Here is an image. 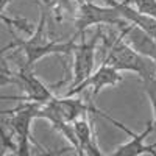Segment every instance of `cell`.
Listing matches in <instances>:
<instances>
[{
  "label": "cell",
  "mask_w": 156,
  "mask_h": 156,
  "mask_svg": "<svg viewBox=\"0 0 156 156\" xmlns=\"http://www.w3.org/2000/svg\"><path fill=\"white\" fill-rule=\"evenodd\" d=\"M73 131L78 140V154H90V156H101L103 153L98 150L95 144V136L92 133V126H90L89 120L86 119V114L78 117V119L72 123Z\"/></svg>",
  "instance_id": "obj_11"
},
{
  "label": "cell",
  "mask_w": 156,
  "mask_h": 156,
  "mask_svg": "<svg viewBox=\"0 0 156 156\" xmlns=\"http://www.w3.org/2000/svg\"><path fill=\"white\" fill-rule=\"evenodd\" d=\"M128 22L120 16L119 9L115 6H98L90 2H83L78 8V14L75 19V28L76 33L73 34L75 37L78 34H84V31L92 27V25H115V27H123Z\"/></svg>",
  "instance_id": "obj_4"
},
{
  "label": "cell",
  "mask_w": 156,
  "mask_h": 156,
  "mask_svg": "<svg viewBox=\"0 0 156 156\" xmlns=\"http://www.w3.org/2000/svg\"><path fill=\"white\" fill-rule=\"evenodd\" d=\"M16 76L19 80V84L25 90V95L23 97H11V98L22 100V101H34V103H41V105H44V103L50 101L51 98L55 97L53 92L50 90V87L45 86L39 78L34 76L31 69L19 67Z\"/></svg>",
  "instance_id": "obj_8"
},
{
  "label": "cell",
  "mask_w": 156,
  "mask_h": 156,
  "mask_svg": "<svg viewBox=\"0 0 156 156\" xmlns=\"http://www.w3.org/2000/svg\"><path fill=\"white\" fill-rule=\"evenodd\" d=\"M45 23H47V11H44V8L41 6V20L37 23L36 31L31 34V37L28 41H14L12 44L3 47L5 50H9L12 47H20L25 53V61L23 64H20L19 67H27V69H33V64L41 59L44 56L53 55V53H62V55H69L73 53L75 48V36L70 37L69 42H56L53 39H50L45 36Z\"/></svg>",
  "instance_id": "obj_2"
},
{
  "label": "cell",
  "mask_w": 156,
  "mask_h": 156,
  "mask_svg": "<svg viewBox=\"0 0 156 156\" xmlns=\"http://www.w3.org/2000/svg\"><path fill=\"white\" fill-rule=\"evenodd\" d=\"M108 5L109 6H115L117 9H119L120 16L126 22L137 25L139 28H142L145 33H148L153 39H156V17L144 14V12L137 11L136 8H131L129 6V0H120V2L111 0Z\"/></svg>",
  "instance_id": "obj_10"
},
{
  "label": "cell",
  "mask_w": 156,
  "mask_h": 156,
  "mask_svg": "<svg viewBox=\"0 0 156 156\" xmlns=\"http://www.w3.org/2000/svg\"><path fill=\"white\" fill-rule=\"evenodd\" d=\"M101 41L105 42V53H103V64L114 67L115 70H129L136 72L140 78L156 76V61L139 55L125 41L122 34H103Z\"/></svg>",
  "instance_id": "obj_1"
},
{
  "label": "cell",
  "mask_w": 156,
  "mask_h": 156,
  "mask_svg": "<svg viewBox=\"0 0 156 156\" xmlns=\"http://www.w3.org/2000/svg\"><path fill=\"white\" fill-rule=\"evenodd\" d=\"M133 2L137 11L156 17V0H133Z\"/></svg>",
  "instance_id": "obj_13"
},
{
  "label": "cell",
  "mask_w": 156,
  "mask_h": 156,
  "mask_svg": "<svg viewBox=\"0 0 156 156\" xmlns=\"http://www.w3.org/2000/svg\"><path fill=\"white\" fill-rule=\"evenodd\" d=\"M119 31L123 37V41L133 50H136L139 55L156 61V39H153L148 33H145L137 25L129 22L120 27Z\"/></svg>",
  "instance_id": "obj_9"
},
{
  "label": "cell",
  "mask_w": 156,
  "mask_h": 156,
  "mask_svg": "<svg viewBox=\"0 0 156 156\" xmlns=\"http://www.w3.org/2000/svg\"><path fill=\"white\" fill-rule=\"evenodd\" d=\"M97 114H100L103 119L109 120V122H111L112 125H115L117 128L123 129L128 136H131V140H128L126 144L120 145L119 148L112 153V156H139V154H145V153H148V154H151V156H156V150H153V148H156V144H153V145H145V144H144V140L148 137V134L153 131V128H154V123H153V122H148V125H147V128L144 129V131L139 133V134H136L134 131L128 129L123 123H120V122H117L115 119H112L111 115L101 112V111H98V109H97Z\"/></svg>",
  "instance_id": "obj_5"
},
{
  "label": "cell",
  "mask_w": 156,
  "mask_h": 156,
  "mask_svg": "<svg viewBox=\"0 0 156 156\" xmlns=\"http://www.w3.org/2000/svg\"><path fill=\"white\" fill-rule=\"evenodd\" d=\"M101 25H98V28L95 31V36L92 37V41H86L81 39V44H75L73 55H75V62H73V80L70 87H75L76 84H80L84 81L86 78L92 73L94 69V51L97 47L98 39L101 37Z\"/></svg>",
  "instance_id": "obj_6"
},
{
  "label": "cell",
  "mask_w": 156,
  "mask_h": 156,
  "mask_svg": "<svg viewBox=\"0 0 156 156\" xmlns=\"http://www.w3.org/2000/svg\"><path fill=\"white\" fill-rule=\"evenodd\" d=\"M106 2H108V0H106Z\"/></svg>",
  "instance_id": "obj_15"
},
{
  "label": "cell",
  "mask_w": 156,
  "mask_h": 156,
  "mask_svg": "<svg viewBox=\"0 0 156 156\" xmlns=\"http://www.w3.org/2000/svg\"><path fill=\"white\" fill-rule=\"evenodd\" d=\"M122 80L123 78L119 73V70H115L114 67L108 66V64H101V66L94 73H90L84 81H81L80 84H76L75 87H70L67 92L64 94V97H73V95L80 94L81 90H84L87 87H92V97H95L103 87L117 86Z\"/></svg>",
  "instance_id": "obj_7"
},
{
  "label": "cell",
  "mask_w": 156,
  "mask_h": 156,
  "mask_svg": "<svg viewBox=\"0 0 156 156\" xmlns=\"http://www.w3.org/2000/svg\"><path fill=\"white\" fill-rule=\"evenodd\" d=\"M75 2H76V3H78V5H81V3H83V2H86V0H75Z\"/></svg>",
  "instance_id": "obj_14"
},
{
  "label": "cell",
  "mask_w": 156,
  "mask_h": 156,
  "mask_svg": "<svg viewBox=\"0 0 156 156\" xmlns=\"http://www.w3.org/2000/svg\"><path fill=\"white\" fill-rule=\"evenodd\" d=\"M142 83H144V90L148 95L151 108H153V123H154V128H156V76L142 78Z\"/></svg>",
  "instance_id": "obj_12"
},
{
  "label": "cell",
  "mask_w": 156,
  "mask_h": 156,
  "mask_svg": "<svg viewBox=\"0 0 156 156\" xmlns=\"http://www.w3.org/2000/svg\"><path fill=\"white\" fill-rule=\"evenodd\" d=\"M41 103L34 101H23V105L2 111V115L6 117V128L11 131L17 142V154L19 156H28L30 154V142H34L30 133V125L36 117V111ZM5 126V125H3ZM36 144V142H34Z\"/></svg>",
  "instance_id": "obj_3"
}]
</instances>
